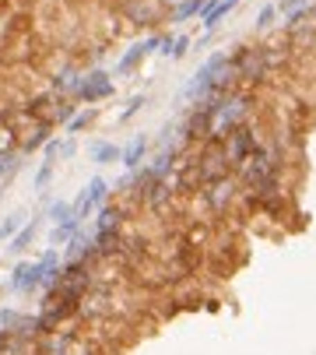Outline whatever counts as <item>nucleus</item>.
I'll use <instances>...</instances> for the list:
<instances>
[{
  "label": "nucleus",
  "instance_id": "nucleus-23",
  "mask_svg": "<svg viewBox=\"0 0 316 355\" xmlns=\"http://www.w3.org/2000/svg\"><path fill=\"white\" fill-rule=\"evenodd\" d=\"M0 338H4V331H0Z\"/></svg>",
  "mask_w": 316,
  "mask_h": 355
},
{
  "label": "nucleus",
  "instance_id": "nucleus-10",
  "mask_svg": "<svg viewBox=\"0 0 316 355\" xmlns=\"http://www.w3.org/2000/svg\"><path fill=\"white\" fill-rule=\"evenodd\" d=\"M190 46H193L190 35H162V49H158V53H166V57L179 60V57L190 53Z\"/></svg>",
  "mask_w": 316,
  "mask_h": 355
},
{
  "label": "nucleus",
  "instance_id": "nucleus-20",
  "mask_svg": "<svg viewBox=\"0 0 316 355\" xmlns=\"http://www.w3.org/2000/svg\"><path fill=\"white\" fill-rule=\"evenodd\" d=\"M49 180H53V162L46 159V162L39 166V173H35V190H46V187H49Z\"/></svg>",
  "mask_w": 316,
  "mask_h": 355
},
{
  "label": "nucleus",
  "instance_id": "nucleus-7",
  "mask_svg": "<svg viewBox=\"0 0 316 355\" xmlns=\"http://www.w3.org/2000/svg\"><path fill=\"white\" fill-rule=\"evenodd\" d=\"M236 4H239V0H207V4L200 8V25L211 32V28H218L232 11H236Z\"/></svg>",
  "mask_w": 316,
  "mask_h": 355
},
{
  "label": "nucleus",
  "instance_id": "nucleus-11",
  "mask_svg": "<svg viewBox=\"0 0 316 355\" xmlns=\"http://www.w3.org/2000/svg\"><path fill=\"white\" fill-rule=\"evenodd\" d=\"M120 159H123V151H120L113 141H95V144H91V162L109 166V162H120Z\"/></svg>",
  "mask_w": 316,
  "mask_h": 355
},
{
  "label": "nucleus",
  "instance_id": "nucleus-5",
  "mask_svg": "<svg viewBox=\"0 0 316 355\" xmlns=\"http://www.w3.org/2000/svg\"><path fill=\"white\" fill-rule=\"evenodd\" d=\"M105 197H109V183H105L102 176H95V180H88V187L78 193V200H74V218H88L91 211H98L102 205H105Z\"/></svg>",
  "mask_w": 316,
  "mask_h": 355
},
{
  "label": "nucleus",
  "instance_id": "nucleus-6",
  "mask_svg": "<svg viewBox=\"0 0 316 355\" xmlns=\"http://www.w3.org/2000/svg\"><path fill=\"white\" fill-rule=\"evenodd\" d=\"M155 49H162V35H148V39L134 42V46L127 49V53L120 57L116 74H130V71H137V67H141V60H144L148 53H155Z\"/></svg>",
  "mask_w": 316,
  "mask_h": 355
},
{
  "label": "nucleus",
  "instance_id": "nucleus-14",
  "mask_svg": "<svg viewBox=\"0 0 316 355\" xmlns=\"http://www.w3.org/2000/svg\"><path fill=\"white\" fill-rule=\"evenodd\" d=\"M35 232H39V222H28V225H21L15 236H11V253H21V250H28L32 246V239H35Z\"/></svg>",
  "mask_w": 316,
  "mask_h": 355
},
{
  "label": "nucleus",
  "instance_id": "nucleus-8",
  "mask_svg": "<svg viewBox=\"0 0 316 355\" xmlns=\"http://www.w3.org/2000/svg\"><path fill=\"white\" fill-rule=\"evenodd\" d=\"M127 18H130V25L151 28V25H158L162 11H158V4H148V0H134V4L127 8Z\"/></svg>",
  "mask_w": 316,
  "mask_h": 355
},
{
  "label": "nucleus",
  "instance_id": "nucleus-12",
  "mask_svg": "<svg viewBox=\"0 0 316 355\" xmlns=\"http://www.w3.org/2000/svg\"><path fill=\"white\" fill-rule=\"evenodd\" d=\"M120 208H113V205H102L98 208V218H95V232H113V229H120Z\"/></svg>",
  "mask_w": 316,
  "mask_h": 355
},
{
  "label": "nucleus",
  "instance_id": "nucleus-1",
  "mask_svg": "<svg viewBox=\"0 0 316 355\" xmlns=\"http://www.w3.org/2000/svg\"><path fill=\"white\" fill-rule=\"evenodd\" d=\"M239 176L232 173V176H222V180H211V183H204L200 187V197H204V205L215 211V215H225L236 200H239Z\"/></svg>",
  "mask_w": 316,
  "mask_h": 355
},
{
  "label": "nucleus",
  "instance_id": "nucleus-2",
  "mask_svg": "<svg viewBox=\"0 0 316 355\" xmlns=\"http://www.w3.org/2000/svg\"><path fill=\"white\" fill-rule=\"evenodd\" d=\"M197 166H200V180H204V183L236 173L232 162H229V155H225V144H222V141H204L200 151H197Z\"/></svg>",
  "mask_w": 316,
  "mask_h": 355
},
{
  "label": "nucleus",
  "instance_id": "nucleus-13",
  "mask_svg": "<svg viewBox=\"0 0 316 355\" xmlns=\"http://www.w3.org/2000/svg\"><path fill=\"white\" fill-rule=\"evenodd\" d=\"M81 232V218H67V222H57V229H53V246H64V243H71L74 236Z\"/></svg>",
  "mask_w": 316,
  "mask_h": 355
},
{
  "label": "nucleus",
  "instance_id": "nucleus-3",
  "mask_svg": "<svg viewBox=\"0 0 316 355\" xmlns=\"http://www.w3.org/2000/svg\"><path fill=\"white\" fill-rule=\"evenodd\" d=\"M222 144H225V155H229L232 169H236V166H243V162L253 155V148L260 144L256 123H253V120H249V123H239L236 130H229V134L222 137Z\"/></svg>",
  "mask_w": 316,
  "mask_h": 355
},
{
  "label": "nucleus",
  "instance_id": "nucleus-9",
  "mask_svg": "<svg viewBox=\"0 0 316 355\" xmlns=\"http://www.w3.org/2000/svg\"><path fill=\"white\" fill-rule=\"evenodd\" d=\"M144 155H148V137H144V134H137V137H134V141L123 148V159H120V162H123V166L134 173V169H141Z\"/></svg>",
  "mask_w": 316,
  "mask_h": 355
},
{
  "label": "nucleus",
  "instance_id": "nucleus-21",
  "mask_svg": "<svg viewBox=\"0 0 316 355\" xmlns=\"http://www.w3.org/2000/svg\"><path fill=\"white\" fill-rule=\"evenodd\" d=\"M15 159H18L15 151H4V155H0V180H4V176H8L15 166H21V162H15Z\"/></svg>",
  "mask_w": 316,
  "mask_h": 355
},
{
  "label": "nucleus",
  "instance_id": "nucleus-4",
  "mask_svg": "<svg viewBox=\"0 0 316 355\" xmlns=\"http://www.w3.org/2000/svg\"><path fill=\"white\" fill-rule=\"evenodd\" d=\"M116 92V85H113V78L105 74V71H88L85 78H81V85H78V103H102V98H109Z\"/></svg>",
  "mask_w": 316,
  "mask_h": 355
},
{
  "label": "nucleus",
  "instance_id": "nucleus-16",
  "mask_svg": "<svg viewBox=\"0 0 316 355\" xmlns=\"http://www.w3.org/2000/svg\"><path fill=\"white\" fill-rule=\"evenodd\" d=\"M95 120V110H85V113H74L71 120H67V134H81L88 123Z\"/></svg>",
  "mask_w": 316,
  "mask_h": 355
},
{
  "label": "nucleus",
  "instance_id": "nucleus-19",
  "mask_svg": "<svg viewBox=\"0 0 316 355\" xmlns=\"http://www.w3.org/2000/svg\"><path fill=\"white\" fill-rule=\"evenodd\" d=\"M74 215V205H67V200H53V205H49V218L53 222H67Z\"/></svg>",
  "mask_w": 316,
  "mask_h": 355
},
{
  "label": "nucleus",
  "instance_id": "nucleus-15",
  "mask_svg": "<svg viewBox=\"0 0 316 355\" xmlns=\"http://www.w3.org/2000/svg\"><path fill=\"white\" fill-rule=\"evenodd\" d=\"M278 15H281L278 4H263L260 15H256V32H271V28L278 25Z\"/></svg>",
  "mask_w": 316,
  "mask_h": 355
},
{
  "label": "nucleus",
  "instance_id": "nucleus-22",
  "mask_svg": "<svg viewBox=\"0 0 316 355\" xmlns=\"http://www.w3.org/2000/svg\"><path fill=\"white\" fill-rule=\"evenodd\" d=\"M274 4L288 15V11H295V8H306V4H313V0H274Z\"/></svg>",
  "mask_w": 316,
  "mask_h": 355
},
{
  "label": "nucleus",
  "instance_id": "nucleus-17",
  "mask_svg": "<svg viewBox=\"0 0 316 355\" xmlns=\"http://www.w3.org/2000/svg\"><path fill=\"white\" fill-rule=\"evenodd\" d=\"M21 225H25V215H21V211H18V215H8L4 222H0V239H11Z\"/></svg>",
  "mask_w": 316,
  "mask_h": 355
},
{
  "label": "nucleus",
  "instance_id": "nucleus-18",
  "mask_svg": "<svg viewBox=\"0 0 316 355\" xmlns=\"http://www.w3.org/2000/svg\"><path fill=\"white\" fill-rule=\"evenodd\" d=\"M144 103H148V95H144V92H141V95H130V98H127V110H123V113H120V123H127V120H130V116H137V113H141V106H144Z\"/></svg>",
  "mask_w": 316,
  "mask_h": 355
}]
</instances>
